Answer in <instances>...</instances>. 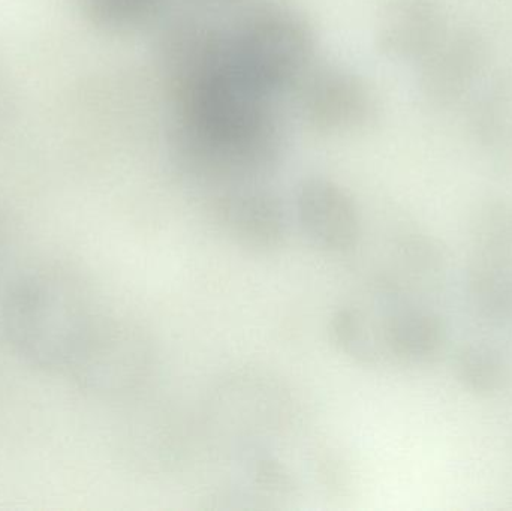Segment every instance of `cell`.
<instances>
[{"mask_svg":"<svg viewBox=\"0 0 512 511\" xmlns=\"http://www.w3.org/2000/svg\"><path fill=\"white\" fill-rule=\"evenodd\" d=\"M251 464V476L256 485L279 494L291 491L294 485L291 474L277 459L261 456V458H255Z\"/></svg>","mask_w":512,"mask_h":511,"instance_id":"obj_15","label":"cell"},{"mask_svg":"<svg viewBox=\"0 0 512 511\" xmlns=\"http://www.w3.org/2000/svg\"><path fill=\"white\" fill-rule=\"evenodd\" d=\"M489 42L472 26L448 29L417 63L418 89L430 107H456L474 89L489 62Z\"/></svg>","mask_w":512,"mask_h":511,"instance_id":"obj_6","label":"cell"},{"mask_svg":"<svg viewBox=\"0 0 512 511\" xmlns=\"http://www.w3.org/2000/svg\"><path fill=\"white\" fill-rule=\"evenodd\" d=\"M448 29L436 0H387L376 20V47L388 59L417 65Z\"/></svg>","mask_w":512,"mask_h":511,"instance_id":"obj_10","label":"cell"},{"mask_svg":"<svg viewBox=\"0 0 512 511\" xmlns=\"http://www.w3.org/2000/svg\"><path fill=\"white\" fill-rule=\"evenodd\" d=\"M152 365V345L137 326L93 315L66 372L83 389L111 395L137 389Z\"/></svg>","mask_w":512,"mask_h":511,"instance_id":"obj_4","label":"cell"},{"mask_svg":"<svg viewBox=\"0 0 512 511\" xmlns=\"http://www.w3.org/2000/svg\"><path fill=\"white\" fill-rule=\"evenodd\" d=\"M456 375L460 383L478 395H490L502 389L508 368L498 351L486 345H465L456 357Z\"/></svg>","mask_w":512,"mask_h":511,"instance_id":"obj_14","label":"cell"},{"mask_svg":"<svg viewBox=\"0 0 512 511\" xmlns=\"http://www.w3.org/2000/svg\"><path fill=\"white\" fill-rule=\"evenodd\" d=\"M77 288L62 276L26 273L0 302V330L15 356L45 372L68 371L93 318Z\"/></svg>","mask_w":512,"mask_h":511,"instance_id":"obj_2","label":"cell"},{"mask_svg":"<svg viewBox=\"0 0 512 511\" xmlns=\"http://www.w3.org/2000/svg\"><path fill=\"white\" fill-rule=\"evenodd\" d=\"M468 126L475 143L487 152L512 149V71L499 75L475 98Z\"/></svg>","mask_w":512,"mask_h":511,"instance_id":"obj_11","label":"cell"},{"mask_svg":"<svg viewBox=\"0 0 512 511\" xmlns=\"http://www.w3.org/2000/svg\"><path fill=\"white\" fill-rule=\"evenodd\" d=\"M295 218L319 251L345 255L360 242L361 216L348 191L328 177L310 176L294 194Z\"/></svg>","mask_w":512,"mask_h":511,"instance_id":"obj_8","label":"cell"},{"mask_svg":"<svg viewBox=\"0 0 512 511\" xmlns=\"http://www.w3.org/2000/svg\"><path fill=\"white\" fill-rule=\"evenodd\" d=\"M162 0H83L87 20L108 33H128L153 20Z\"/></svg>","mask_w":512,"mask_h":511,"instance_id":"obj_13","label":"cell"},{"mask_svg":"<svg viewBox=\"0 0 512 511\" xmlns=\"http://www.w3.org/2000/svg\"><path fill=\"white\" fill-rule=\"evenodd\" d=\"M292 92L301 119L321 134H354L378 120L376 93L361 75L343 66L313 63Z\"/></svg>","mask_w":512,"mask_h":511,"instance_id":"obj_5","label":"cell"},{"mask_svg":"<svg viewBox=\"0 0 512 511\" xmlns=\"http://www.w3.org/2000/svg\"><path fill=\"white\" fill-rule=\"evenodd\" d=\"M381 297L385 308L379 314L372 311L381 363L387 360L406 365L433 362L447 339V329L438 312L382 290Z\"/></svg>","mask_w":512,"mask_h":511,"instance_id":"obj_9","label":"cell"},{"mask_svg":"<svg viewBox=\"0 0 512 511\" xmlns=\"http://www.w3.org/2000/svg\"><path fill=\"white\" fill-rule=\"evenodd\" d=\"M210 210L221 233L246 251L267 254L283 245L288 228L285 207L261 183L216 189Z\"/></svg>","mask_w":512,"mask_h":511,"instance_id":"obj_7","label":"cell"},{"mask_svg":"<svg viewBox=\"0 0 512 511\" xmlns=\"http://www.w3.org/2000/svg\"><path fill=\"white\" fill-rule=\"evenodd\" d=\"M471 267L512 275V201L481 204L472 219Z\"/></svg>","mask_w":512,"mask_h":511,"instance_id":"obj_12","label":"cell"},{"mask_svg":"<svg viewBox=\"0 0 512 511\" xmlns=\"http://www.w3.org/2000/svg\"><path fill=\"white\" fill-rule=\"evenodd\" d=\"M167 74L176 104L179 167L216 189L261 183L285 149L273 99L231 60L227 30L185 24L168 35Z\"/></svg>","mask_w":512,"mask_h":511,"instance_id":"obj_1","label":"cell"},{"mask_svg":"<svg viewBox=\"0 0 512 511\" xmlns=\"http://www.w3.org/2000/svg\"><path fill=\"white\" fill-rule=\"evenodd\" d=\"M227 47L240 74L270 98L295 84L316 62L309 18L282 2L262 3L227 30Z\"/></svg>","mask_w":512,"mask_h":511,"instance_id":"obj_3","label":"cell"}]
</instances>
